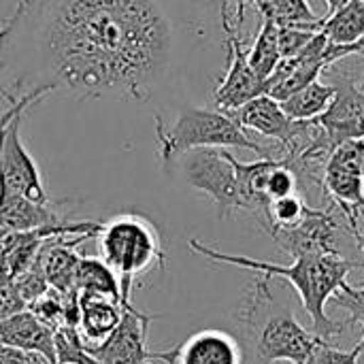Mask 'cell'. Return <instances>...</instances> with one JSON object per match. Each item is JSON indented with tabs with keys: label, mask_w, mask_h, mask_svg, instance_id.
I'll list each match as a JSON object with an SVG mask.
<instances>
[{
	"label": "cell",
	"mask_w": 364,
	"mask_h": 364,
	"mask_svg": "<svg viewBox=\"0 0 364 364\" xmlns=\"http://www.w3.org/2000/svg\"><path fill=\"white\" fill-rule=\"evenodd\" d=\"M333 305L339 309H346L350 316V324H360L364 318V286L354 288L343 284L335 294H333Z\"/></svg>",
	"instance_id": "cell-26"
},
{
	"label": "cell",
	"mask_w": 364,
	"mask_h": 364,
	"mask_svg": "<svg viewBox=\"0 0 364 364\" xmlns=\"http://www.w3.org/2000/svg\"><path fill=\"white\" fill-rule=\"evenodd\" d=\"M175 364H243V350L230 333L209 328L177 346Z\"/></svg>",
	"instance_id": "cell-12"
},
{
	"label": "cell",
	"mask_w": 364,
	"mask_h": 364,
	"mask_svg": "<svg viewBox=\"0 0 364 364\" xmlns=\"http://www.w3.org/2000/svg\"><path fill=\"white\" fill-rule=\"evenodd\" d=\"M156 136L160 147V160L164 166L175 164L186 151L200 149V147H241L258 154L260 158H277L273 149L262 147L258 141L250 136L228 113L188 107L183 109L173 126H166L164 119L156 117Z\"/></svg>",
	"instance_id": "cell-4"
},
{
	"label": "cell",
	"mask_w": 364,
	"mask_h": 364,
	"mask_svg": "<svg viewBox=\"0 0 364 364\" xmlns=\"http://www.w3.org/2000/svg\"><path fill=\"white\" fill-rule=\"evenodd\" d=\"M363 2H364V0H363Z\"/></svg>",
	"instance_id": "cell-36"
},
{
	"label": "cell",
	"mask_w": 364,
	"mask_h": 364,
	"mask_svg": "<svg viewBox=\"0 0 364 364\" xmlns=\"http://www.w3.org/2000/svg\"><path fill=\"white\" fill-rule=\"evenodd\" d=\"M177 162H181L183 177L188 186L207 194L215 207L220 220L241 211V194L237 171L232 166V154L218 147H200L186 151Z\"/></svg>",
	"instance_id": "cell-5"
},
{
	"label": "cell",
	"mask_w": 364,
	"mask_h": 364,
	"mask_svg": "<svg viewBox=\"0 0 364 364\" xmlns=\"http://www.w3.org/2000/svg\"><path fill=\"white\" fill-rule=\"evenodd\" d=\"M122 301L100 294H79V333L85 346L102 343L119 324Z\"/></svg>",
	"instance_id": "cell-15"
},
{
	"label": "cell",
	"mask_w": 364,
	"mask_h": 364,
	"mask_svg": "<svg viewBox=\"0 0 364 364\" xmlns=\"http://www.w3.org/2000/svg\"><path fill=\"white\" fill-rule=\"evenodd\" d=\"M53 333L55 328L38 320L30 309H23L0 322V346L32 352L43 356L47 364H58Z\"/></svg>",
	"instance_id": "cell-11"
},
{
	"label": "cell",
	"mask_w": 364,
	"mask_h": 364,
	"mask_svg": "<svg viewBox=\"0 0 364 364\" xmlns=\"http://www.w3.org/2000/svg\"><path fill=\"white\" fill-rule=\"evenodd\" d=\"M75 290L79 294H100L122 301L119 277L100 258H79V264L75 269Z\"/></svg>",
	"instance_id": "cell-16"
},
{
	"label": "cell",
	"mask_w": 364,
	"mask_h": 364,
	"mask_svg": "<svg viewBox=\"0 0 364 364\" xmlns=\"http://www.w3.org/2000/svg\"><path fill=\"white\" fill-rule=\"evenodd\" d=\"M290 194H301L299 181H296L294 171L288 166V162L284 158H279L267 179V198L271 203V200H277V198H284Z\"/></svg>",
	"instance_id": "cell-22"
},
{
	"label": "cell",
	"mask_w": 364,
	"mask_h": 364,
	"mask_svg": "<svg viewBox=\"0 0 364 364\" xmlns=\"http://www.w3.org/2000/svg\"><path fill=\"white\" fill-rule=\"evenodd\" d=\"M269 277H258L239 320L250 331L254 364H309L322 339L309 333L288 307H275Z\"/></svg>",
	"instance_id": "cell-2"
},
{
	"label": "cell",
	"mask_w": 364,
	"mask_h": 364,
	"mask_svg": "<svg viewBox=\"0 0 364 364\" xmlns=\"http://www.w3.org/2000/svg\"><path fill=\"white\" fill-rule=\"evenodd\" d=\"M228 115L245 132H256L267 139H277L286 154H292V151L305 147L314 132L311 119L296 122V119L288 117L282 102L269 94H260V96L252 98L243 107L228 111Z\"/></svg>",
	"instance_id": "cell-8"
},
{
	"label": "cell",
	"mask_w": 364,
	"mask_h": 364,
	"mask_svg": "<svg viewBox=\"0 0 364 364\" xmlns=\"http://www.w3.org/2000/svg\"><path fill=\"white\" fill-rule=\"evenodd\" d=\"M96 241L100 260L119 277L122 299H130L136 282L166 264L160 232L141 213H119L100 222Z\"/></svg>",
	"instance_id": "cell-3"
},
{
	"label": "cell",
	"mask_w": 364,
	"mask_h": 364,
	"mask_svg": "<svg viewBox=\"0 0 364 364\" xmlns=\"http://www.w3.org/2000/svg\"><path fill=\"white\" fill-rule=\"evenodd\" d=\"M320 32L328 38L331 45L343 47L358 41L364 34V2L352 0L337 13L324 17Z\"/></svg>",
	"instance_id": "cell-18"
},
{
	"label": "cell",
	"mask_w": 364,
	"mask_h": 364,
	"mask_svg": "<svg viewBox=\"0 0 364 364\" xmlns=\"http://www.w3.org/2000/svg\"><path fill=\"white\" fill-rule=\"evenodd\" d=\"M320 30H309V28H294V26H279V51L282 58H292L296 55Z\"/></svg>",
	"instance_id": "cell-28"
},
{
	"label": "cell",
	"mask_w": 364,
	"mask_h": 364,
	"mask_svg": "<svg viewBox=\"0 0 364 364\" xmlns=\"http://www.w3.org/2000/svg\"><path fill=\"white\" fill-rule=\"evenodd\" d=\"M247 60H250V66L254 68V73L262 81H267L273 75V70L277 68V64L282 62L279 26L271 17H262V28H260L252 49L247 51Z\"/></svg>",
	"instance_id": "cell-19"
},
{
	"label": "cell",
	"mask_w": 364,
	"mask_h": 364,
	"mask_svg": "<svg viewBox=\"0 0 364 364\" xmlns=\"http://www.w3.org/2000/svg\"><path fill=\"white\" fill-rule=\"evenodd\" d=\"M26 309H30L38 320H43L51 328H58L64 324V299L55 290L45 292L41 299L32 301Z\"/></svg>",
	"instance_id": "cell-24"
},
{
	"label": "cell",
	"mask_w": 364,
	"mask_h": 364,
	"mask_svg": "<svg viewBox=\"0 0 364 364\" xmlns=\"http://www.w3.org/2000/svg\"><path fill=\"white\" fill-rule=\"evenodd\" d=\"M354 239H356V243H358V247H360V252H363L364 256V226L363 230H358V232L354 235Z\"/></svg>",
	"instance_id": "cell-34"
},
{
	"label": "cell",
	"mask_w": 364,
	"mask_h": 364,
	"mask_svg": "<svg viewBox=\"0 0 364 364\" xmlns=\"http://www.w3.org/2000/svg\"><path fill=\"white\" fill-rule=\"evenodd\" d=\"M307 200L301 194H290L277 200H271L267 207L264 218L258 222L267 232L273 228H290L294 224H299L307 211Z\"/></svg>",
	"instance_id": "cell-21"
},
{
	"label": "cell",
	"mask_w": 364,
	"mask_h": 364,
	"mask_svg": "<svg viewBox=\"0 0 364 364\" xmlns=\"http://www.w3.org/2000/svg\"><path fill=\"white\" fill-rule=\"evenodd\" d=\"M23 309H26V303L17 292L13 275L6 271H0V322Z\"/></svg>",
	"instance_id": "cell-27"
},
{
	"label": "cell",
	"mask_w": 364,
	"mask_h": 364,
	"mask_svg": "<svg viewBox=\"0 0 364 364\" xmlns=\"http://www.w3.org/2000/svg\"><path fill=\"white\" fill-rule=\"evenodd\" d=\"M358 358H360L358 348H354L352 352H346V350L331 346L328 341H320L309 364H358Z\"/></svg>",
	"instance_id": "cell-29"
},
{
	"label": "cell",
	"mask_w": 364,
	"mask_h": 364,
	"mask_svg": "<svg viewBox=\"0 0 364 364\" xmlns=\"http://www.w3.org/2000/svg\"><path fill=\"white\" fill-rule=\"evenodd\" d=\"M177 58V26L166 0H17L0 23V83L45 98L149 102Z\"/></svg>",
	"instance_id": "cell-1"
},
{
	"label": "cell",
	"mask_w": 364,
	"mask_h": 364,
	"mask_svg": "<svg viewBox=\"0 0 364 364\" xmlns=\"http://www.w3.org/2000/svg\"><path fill=\"white\" fill-rule=\"evenodd\" d=\"M222 23L226 30V49H228V66L226 75L218 83L213 92V102L220 111L228 113L252 98L267 94V81H262L254 68L250 66L247 51L243 45L241 36V26H243V2L237 4V13H228V4L222 6Z\"/></svg>",
	"instance_id": "cell-7"
},
{
	"label": "cell",
	"mask_w": 364,
	"mask_h": 364,
	"mask_svg": "<svg viewBox=\"0 0 364 364\" xmlns=\"http://www.w3.org/2000/svg\"><path fill=\"white\" fill-rule=\"evenodd\" d=\"M322 194L333 200V207L341 209L348 220V228L352 237L360 230L358 218L364 215V179L335 164H326Z\"/></svg>",
	"instance_id": "cell-14"
},
{
	"label": "cell",
	"mask_w": 364,
	"mask_h": 364,
	"mask_svg": "<svg viewBox=\"0 0 364 364\" xmlns=\"http://www.w3.org/2000/svg\"><path fill=\"white\" fill-rule=\"evenodd\" d=\"M13 279H15L17 292H19V296L23 299L26 307H28L32 301L41 299L45 292L51 290L49 284H47V279H45V275H43V271H41L36 264H32V269H28L26 273L17 275V277H13Z\"/></svg>",
	"instance_id": "cell-25"
},
{
	"label": "cell",
	"mask_w": 364,
	"mask_h": 364,
	"mask_svg": "<svg viewBox=\"0 0 364 364\" xmlns=\"http://www.w3.org/2000/svg\"><path fill=\"white\" fill-rule=\"evenodd\" d=\"M333 98H335V85L316 79L309 85H305L303 90H299L292 96H288L286 100H282V107L288 117H292L296 122H305V119H314V117L322 115L328 109Z\"/></svg>",
	"instance_id": "cell-17"
},
{
	"label": "cell",
	"mask_w": 364,
	"mask_h": 364,
	"mask_svg": "<svg viewBox=\"0 0 364 364\" xmlns=\"http://www.w3.org/2000/svg\"><path fill=\"white\" fill-rule=\"evenodd\" d=\"M0 364H47V360L38 354H32V352L0 346Z\"/></svg>",
	"instance_id": "cell-30"
},
{
	"label": "cell",
	"mask_w": 364,
	"mask_h": 364,
	"mask_svg": "<svg viewBox=\"0 0 364 364\" xmlns=\"http://www.w3.org/2000/svg\"><path fill=\"white\" fill-rule=\"evenodd\" d=\"M331 164L341 166L358 177L364 179V139H350L343 141L341 145L335 147L331 160Z\"/></svg>",
	"instance_id": "cell-23"
},
{
	"label": "cell",
	"mask_w": 364,
	"mask_h": 364,
	"mask_svg": "<svg viewBox=\"0 0 364 364\" xmlns=\"http://www.w3.org/2000/svg\"><path fill=\"white\" fill-rule=\"evenodd\" d=\"M360 324H363V326H364V318H363V320H360ZM356 348H358V352H360V358H364V337H363V341H360V343H358Z\"/></svg>",
	"instance_id": "cell-35"
},
{
	"label": "cell",
	"mask_w": 364,
	"mask_h": 364,
	"mask_svg": "<svg viewBox=\"0 0 364 364\" xmlns=\"http://www.w3.org/2000/svg\"><path fill=\"white\" fill-rule=\"evenodd\" d=\"M348 2H352V0H326V6H328V11H326V15H324V17H328V15L337 13V11H339V9H343Z\"/></svg>",
	"instance_id": "cell-32"
},
{
	"label": "cell",
	"mask_w": 364,
	"mask_h": 364,
	"mask_svg": "<svg viewBox=\"0 0 364 364\" xmlns=\"http://www.w3.org/2000/svg\"><path fill=\"white\" fill-rule=\"evenodd\" d=\"M60 222H64V220L53 209L51 200L36 203L17 192L0 188V226L15 230V232H26V230L53 226Z\"/></svg>",
	"instance_id": "cell-13"
},
{
	"label": "cell",
	"mask_w": 364,
	"mask_h": 364,
	"mask_svg": "<svg viewBox=\"0 0 364 364\" xmlns=\"http://www.w3.org/2000/svg\"><path fill=\"white\" fill-rule=\"evenodd\" d=\"M252 4L260 11V15L267 11V6H269V0H252Z\"/></svg>",
	"instance_id": "cell-33"
},
{
	"label": "cell",
	"mask_w": 364,
	"mask_h": 364,
	"mask_svg": "<svg viewBox=\"0 0 364 364\" xmlns=\"http://www.w3.org/2000/svg\"><path fill=\"white\" fill-rule=\"evenodd\" d=\"M262 17H271L277 26H294L320 30L324 17H318L307 0H269Z\"/></svg>",
	"instance_id": "cell-20"
},
{
	"label": "cell",
	"mask_w": 364,
	"mask_h": 364,
	"mask_svg": "<svg viewBox=\"0 0 364 364\" xmlns=\"http://www.w3.org/2000/svg\"><path fill=\"white\" fill-rule=\"evenodd\" d=\"M339 222L333 213V207L316 209L307 207L303 220L290 228H273L269 235L275 239L279 250L290 254L294 260L299 258H318L326 254H341L337 247V230Z\"/></svg>",
	"instance_id": "cell-9"
},
{
	"label": "cell",
	"mask_w": 364,
	"mask_h": 364,
	"mask_svg": "<svg viewBox=\"0 0 364 364\" xmlns=\"http://www.w3.org/2000/svg\"><path fill=\"white\" fill-rule=\"evenodd\" d=\"M335 98L328 109L314 117L333 149L350 139H364V90L348 75L333 70Z\"/></svg>",
	"instance_id": "cell-10"
},
{
	"label": "cell",
	"mask_w": 364,
	"mask_h": 364,
	"mask_svg": "<svg viewBox=\"0 0 364 364\" xmlns=\"http://www.w3.org/2000/svg\"><path fill=\"white\" fill-rule=\"evenodd\" d=\"M17 100H19V98H17V96H13V94H11V92L0 83V105H9V107H11V105H15ZM4 111H6V109H4ZM4 111L0 109V113H4Z\"/></svg>",
	"instance_id": "cell-31"
},
{
	"label": "cell",
	"mask_w": 364,
	"mask_h": 364,
	"mask_svg": "<svg viewBox=\"0 0 364 364\" xmlns=\"http://www.w3.org/2000/svg\"><path fill=\"white\" fill-rule=\"evenodd\" d=\"M122 320L117 328L98 346H85V350L105 364H175L177 346L171 350H149L147 331L158 316L143 314L130 299H122Z\"/></svg>",
	"instance_id": "cell-6"
}]
</instances>
